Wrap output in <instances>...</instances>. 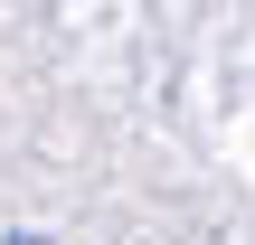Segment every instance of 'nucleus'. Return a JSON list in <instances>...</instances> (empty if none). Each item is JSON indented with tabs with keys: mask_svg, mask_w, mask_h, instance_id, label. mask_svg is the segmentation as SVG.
Masks as SVG:
<instances>
[{
	"mask_svg": "<svg viewBox=\"0 0 255 245\" xmlns=\"http://www.w3.org/2000/svg\"><path fill=\"white\" fill-rule=\"evenodd\" d=\"M19 245H38V236H19Z\"/></svg>",
	"mask_w": 255,
	"mask_h": 245,
	"instance_id": "obj_1",
	"label": "nucleus"
}]
</instances>
